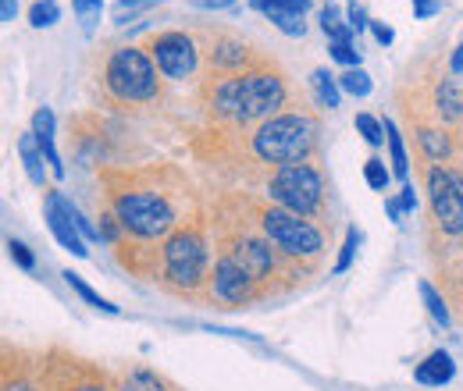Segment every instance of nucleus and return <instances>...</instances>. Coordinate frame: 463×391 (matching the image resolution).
<instances>
[{
  "label": "nucleus",
  "instance_id": "f257e3e1",
  "mask_svg": "<svg viewBox=\"0 0 463 391\" xmlns=\"http://www.w3.org/2000/svg\"><path fill=\"white\" fill-rule=\"evenodd\" d=\"M282 104H286V82L279 71L268 68L229 75L211 89V111L235 125H253V121L264 125Z\"/></svg>",
  "mask_w": 463,
  "mask_h": 391
},
{
  "label": "nucleus",
  "instance_id": "f03ea898",
  "mask_svg": "<svg viewBox=\"0 0 463 391\" xmlns=\"http://www.w3.org/2000/svg\"><path fill=\"white\" fill-rule=\"evenodd\" d=\"M250 146L264 164H303L317 150V125L307 114H275L253 132Z\"/></svg>",
  "mask_w": 463,
  "mask_h": 391
},
{
  "label": "nucleus",
  "instance_id": "7ed1b4c3",
  "mask_svg": "<svg viewBox=\"0 0 463 391\" xmlns=\"http://www.w3.org/2000/svg\"><path fill=\"white\" fill-rule=\"evenodd\" d=\"M111 207L121 228L132 238L154 242V238H168L175 231V207L168 203L165 192L154 189H115L111 192Z\"/></svg>",
  "mask_w": 463,
  "mask_h": 391
},
{
  "label": "nucleus",
  "instance_id": "20e7f679",
  "mask_svg": "<svg viewBox=\"0 0 463 391\" xmlns=\"http://www.w3.org/2000/svg\"><path fill=\"white\" fill-rule=\"evenodd\" d=\"M207 238L200 228H178L161 249V281L175 292H196L207 281Z\"/></svg>",
  "mask_w": 463,
  "mask_h": 391
},
{
  "label": "nucleus",
  "instance_id": "39448f33",
  "mask_svg": "<svg viewBox=\"0 0 463 391\" xmlns=\"http://www.w3.org/2000/svg\"><path fill=\"white\" fill-rule=\"evenodd\" d=\"M104 86L121 104H146V100H154L161 93L157 64H154V57L143 54L139 47H118L115 54L108 57Z\"/></svg>",
  "mask_w": 463,
  "mask_h": 391
},
{
  "label": "nucleus",
  "instance_id": "423d86ee",
  "mask_svg": "<svg viewBox=\"0 0 463 391\" xmlns=\"http://www.w3.org/2000/svg\"><path fill=\"white\" fill-rule=\"evenodd\" d=\"M268 196L275 207L299 214V218H314L325 207V178L314 164H286L268 178Z\"/></svg>",
  "mask_w": 463,
  "mask_h": 391
},
{
  "label": "nucleus",
  "instance_id": "0eeeda50",
  "mask_svg": "<svg viewBox=\"0 0 463 391\" xmlns=\"http://www.w3.org/2000/svg\"><path fill=\"white\" fill-rule=\"evenodd\" d=\"M260 231L286 256H317L321 246H325V238H321V231L314 224L307 221V218H299V214L282 210V207L260 210Z\"/></svg>",
  "mask_w": 463,
  "mask_h": 391
},
{
  "label": "nucleus",
  "instance_id": "6e6552de",
  "mask_svg": "<svg viewBox=\"0 0 463 391\" xmlns=\"http://www.w3.org/2000/svg\"><path fill=\"white\" fill-rule=\"evenodd\" d=\"M428 196H431V210L435 221L446 235H460L463 231V174L446 168H431L428 174Z\"/></svg>",
  "mask_w": 463,
  "mask_h": 391
},
{
  "label": "nucleus",
  "instance_id": "1a4fd4ad",
  "mask_svg": "<svg viewBox=\"0 0 463 391\" xmlns=\"http://www.w3.org/2000/svg\"><path fill=\"white\" fill-rule=\"evenodd\" d=\"M150 57H154L157 71L165 79H172V82L193 79V71H196V43L185 33H161V36H154Z\"/></svg>",
  "mask_w": 463,
  "mask_h": 391
},
{
  "label": "nucleus",
  "instance_id": "9d476101",
  "mask_svg": "<svg viewBox=\"0 0 463 391\" xmlns=\"http://www.w3.org/2000/svg\"><path fill=\"white\" fill-rule=\"evenodd\" d=\"M211 295L222 303V306H246L253 295H257V281L250 278L229 253L222 249L218 264H214V275H211Z\"/></svg>",
  "mask_w": 463,
  "mask_h": 391
},
{
  "label": "nucleus",
  "instance_id": "9b49d317",
  "mask_svg": "<svg viewBox=\"0 0 463 391\" xmlns=\"http://www.w3.org/2000/svg\"><path fill=\"white\" fill-rule=\"evenodd\" d=\"M225 253H229L232 260H235L250 278L257 281V284L275 275V253H271V242H268V238L239 235V238H232Z\"/></svg>",
  "mask_w": 463,
  "mask_h": 391
},
{
  "label": "nucleus",
  "instance_id": "f8f14e48",
  "mask_svg": "<svg viewBox=\"0 0 463 391\" xmlns=\"http://www.w3.org/2000/svg\"><path fill=\"white\" fill-rule=\"evenodd\" d=\"M253 11H260L279 33L286 36H303L307 33V11H310V0H250Z\"/></svg>",
  "mask_w": 463,
  "mask_h": 391
},
{
  "label": "nucleus",
  "instance_id": "ddd939ff",
  "mask_svg": "<svg viewBox=\"0 0 463 391\" xmlns=\"http://www.w3.org/2000/svg\"><path fill=\"white\" fill-rule=\"evenodd\" d=\"M64 192H47V224H51V235L58 238L61 246L71 253V256H90V249H86V238H82V231H79V224L68 218V210H64Z\"/></svg>",
  "mask_w": 463,
  "mask_h": 391
},
{
  "label": "nucleus",
  "instance_id": "4468645a",
  "mask_svg": "<svg viewBox=\"0 0 463 391\" xmlns=\"http://www.w3.org/2000/svg\"><path fill=\"white\" fill-rule=\"evenodd\" d=\"M453 374H457V363H453V356L449 352H442V349H435L417 370H413V377L420 381V385H431V388H442V385H449L453 381Z\"/></svg>",
  "mask_w": 463,
  "mask_h": 391
},
{
  "label": "nucleus",
  "instance_id": "2eb2a0df",
  "mask_svg": "<svg viewBox=\"0 0 463 391\" xmlns=\"http://www.w3.org/2000/svg\"><path fill=\"white\" fill-rule=\"evenodd\" d=\"M33 132H36L43 154H47L51 174H54V178H64V164H61L58 146H54V114H51V107H36V114H33Z\"/></svg>",
  "mask_w": 463,
  "mask_h": 391
},
{
  "label": "nucleus",
  "instance_id": "dca6fc26",
  "mask_svg": "<svg viewBox=\"0 0 463 391\" xmlns=\"http://www.w3.org/2000/svg\"><path fill=\"white\" fill-rule=\"evenodd\" d=\"M18 154H22V164H25L29 182H33V185H43V182H47V168H43L47 154H43L36 132H22V135H18Z\"/></svg>",
  "mask_w": 463,
  "mask_h": 391
},
{
  "label": "nucleus",
  "instance_id": "f3484780",
  "mask_svg": "<svg viewBox=\"0 0 463 391\" xmlns=\"http://www.w3.org/2000/svg\"><path fill=\"white\" fill-rule=\"evenodd\" d=\"M246 61H250V51H246L239 40L222 36V40L211 47V64H214V71H239Z\"/></svg>",
  "mask_w": 463,
  "mask_h": 391
},
{
  "label": "nucleus",
  "instance_id": "a211bd4d",
  "mask_svg": "<svg viewBox=\"0 0 463 391\" xmlns=\"http://www.w3.org/2000/svg\"><path fill=\"white\" fill-rule=\"evenodd\" d=\"M435 111H439L442 121H460L463 117V93L457 89L453 79H442L435 86Z\"/></svg>",
  "mask_w": 463,
  "mask_h": 391
},
{
  "label": "nucleus",
  "instance_id": "6ab92c4d",
  "mask_svg": "<svg viewBox=\"0 0 463 391\" xmlns=\"http://www.w3.org/2000/svg\"><path fill=\"white\" fill-rule=\"evenodd\" d=\"M115 391H175V388L161 374H154V370H146V367H136V370H128V374L118 377Z\"/></svg>",
  "mask_w": 463,
  "mask_h": 391
},
{
  "label": "nucleus",
  "instance_id": "aec40b11",
  "mask_svg": "<svg viewBox=\"0 0 463 391\" xmlns=\"http://www.w3.org/2000/svg\"><path fill=\"white\" fill-rule=\"evenodd\" d=\"M310 86H314L321 107H328V111L339 107V93H343V89H339V75H332L328 68H314V71H310Z\"/></svg>",
  "mask_w": 463,
  "mask_h": 391
},
{
  "label": "nucleus",
  "instance_id": "412c9836",
  "mask_svg": "<svg viewBox=\"0 0 463 391\" xmlns=\"http://www.w3.org/2000/svg\"><path fill=\"white\" fill-rule=\"evenodd\" d=\"M321 29H325V36L332 43H353V29H349V22L343 18L339 4H325L321 7Z\"/></svg>",
  "mask_w": 463,
  "mask_h": 391
},
{
  "label": "nucleus",
  "instance_id": "4be33fe9",
  "mask_svg": "<svg viewBox=\"0 0 463 391\" xmlns=\"http://www.w3.org/2000/svg\"><path fill=\"white\" fill-rule=\"evenodd\" d=\"M385 125V143H389V157H392V174L406 182V174H410V161H406V146L403 139H400V128H396V121H382Z\"/></svg>",
  "mask_w": 463,
  "mask_h": 391
},
{
  "label": "nucleus",
  "instance_id": "5701e85b",
  "mask_svg": "<svg viewBox=\"0 0 463 391\" xmlns=\"http://www.w3.org/2000/svg\"><path fill=\"white\" fill-rule=\"evenodd\" d=\"M417 139H420V150H424L428 161H446L453 154V143H449V135L442 128H420Z\"/></svg>",
  "mask_w": 463,
  "mask_h": 391
},
{
  "label": "nucleus",
  "instance_id": "b1692460",
  "mask_svg": "<svg viewBox=\"0 0 463 391\" xmlns=\"http://www.w3.org/2000/svg\"><path fill=\"white\" fill-rule=\"evenodd\" d=\"M161 0H115V7H111V22L115 25H128V22H136L143 11H154Z\"/></svg>",
  "mask_w": 463,
  "mask_h": 391
},
{
  "label": "nucleus",
  "instance_id": "393cba45",
  "mask_svg": "<svg viewBox=\"0 0 463 391\" xmlns=\"http://www.w3.org/2000/svg\"><path fill=\"white\" fill-rule=\"evenodd\" d=\"M64 281H68V284H71V288H75V292H79V295H82L90 306H97V310H104V313H111V317H118V313H121L115 303H108L100 292H93V288H90V284H86L82 278H79L75 271H64Z\"/></svg>",
  "mask_w": 463,
  "mask_h": 391
},
{
  "label": "nucleus",
  "instance_id": "a878e982",
  "mask_svg": "<svg viewBox=\"0 0 463 391\" xmlns=\"http://www.w3.org/2000/svg\"><path fill=\"white\" fill-rule=\"evenodd\" d=\"M58 18H61L58 0H36L29 7V25L33 29H51V25H58Z\"/></svg>",
  "mask_w": 463,
  "mask_h": 391
},
{
  "label": "nucleus",
  "instance_id": "bb28decb",
  "mask_svg": "<svg viewBox=\"0 0 463 391\" xmlns=\"http://www.w3.org/2000/svg\"><path fill=\"white\" fill-rule=\"evenodd\" d=\"M371 75L364 71V68H346L343 75H339V89L343 93H349V97H367L371 93Z\"/></svg>",
  "mask_w": 463,
  "mask_h": 391
},
{
  "label": "nucleus",
  "instance_id": "cd10ccee",
  "mask_svg": "<svg viewBox=\"0 0 463 391\" xmlns=\"http://www.w3.org/2000/svg\"><path fill=\"white\" fill-rule=\"evenodd\" d=\"M420 299H424L428 313H431L442 328H449V306H446V299L435 292V284H431V281H420Z\"/></svg>",
  "mask_w": 463,
  "mask_h": 391
},
{
  "label": "nucleus",
  "instance_id": "c85d7f7f",
  "mask_svg": "<svg viewBox=\"0 0 463 391\" xmlns=\"http://www.w3.org/2000/svg\"><path fill=\"white\" fill-rule=\"evenodd\" d=\"M71 11L79 18L82 33H93L97 22H100V14H104V0H71Z\"/></svg>",
  "mask_w": 463,
  "mask_h": 391
},
{
  "label": "nucleus",
  "instance_id": "c756f323",
  "mask_svg": "<svg viewBox=\"0 0 463 391\" xmlns=\"http://www.w3.org/2000/svg\"><path fill=\"white\" fill-rule=\"evenodd\" d=\"M356 132H360L371 146H382V143H385V125H382L378 117H371V114H356Z\"/></svg>",
  "mask_w": 463,
  "mask_h": 391
},
{
  "label": "nucleus",
  "instance_id": "7c9ffc66",
  "mask_svg": "<svg viewBox=\"0 0 463 391\" xmlns=\"http://www.w3.org/2000/svg\"><path fill=\"white\" fill-rule=\"evenodd\" d=\"M364 178H367L371 189L385 192V189H389V168H385V161H382V157H371V161L364 164Z\"/></svg>",
  "mask_w": 463,
  "mask_h": 391
},
{
  "label": "nucleus",
  "instance_id": "2f4dec72",
  "mask_svg": "<svg viewBox=\"0 0 463 391\" xmlns=\"http://www.w3.org/2000/svg\"><path fill=\"white\" fill-rule=\"evenodd\" d=\"M356 246H360V231H356V228H349V231H346V242H343V253H339V260H335V275L349 271V264H353V253H356Z\"/></svg>",
  "mask_w": 463,
  "mask_h": 391
},
{
  "label": "nucleus",
  "instance_id": "473e14b6",
  "mask_svg": "<svg viewBox=\"0 0 463 391\" xmlns=\"http://www.w3.org/2000/svg\"><path fill=\"white\" fill-rule=\"evenodd\" d=\"M7 253H11V260H14L22 271H33V267H36V256L29 253V246H25V242H18V238H7Z\"/></svg>",
  "mask_w": 463,
  "mask_h": 391
},
{
  "label": "nucleus",
  "instance_id": "72a5a7b5",
  "mask_svg": "<svg viewBox=\"0 0 463 391\" xmlns=\"http://www.w3.org/2000/svg\"><path fill=\"white\" fill-rule=\"evenodd\" d=\"M332 61H339L346 68H360V51L353 43H332Z\"/></svg>",
  "mask_w": 463,
  "mask_h": 391
},
{
  "label": "nucleus",
  "instance_id": "f704fd0d",
  "mask_svg": "<svg viewBox=\"0 0 463 391\" xmlns=\"http://www.w3.org/2000/svg\"><path fill=\"white\" fill-rule=\"evenodd\" d=\"M346 22H349V29H353V33H364V29H371V18H367V11H364V7L356 4V0L349 4Z\"/></svg>",
  "mask_w": 463,
  "mask_h": 391
},
{
  "label": "nucleus",
  "instance_id": "c9c22d12",
  "mask_svg": "<svg viewBox=\"0 0 463 391\" xmlns=\"http://www.w3.org/2000/svg\"><path fill=\"white\" fill-rule=\"evenodd\" d=\"M439 11H442L439 0H413V14H417V18H431V14H439Z\"/></svg>",
  "mask_w": 463,
  "mask_h": 391
},
{
  "label": "nucleus",
  "instance_id": "e433bc0d",
  "mask_svg": "<svg viewBox=\"0 0 463 391\" xmlns=\"http://www.w3.org/2000/svg\"><path fill=\"white\" fill-rule=\"evenodd\" d=\"M371 33H374V40H378L382 47H389V43L396 40V33H392V29H389L385 22H371Z\"/></svg>",
  "mask_w": 463,
  "mask_h": 391
},
{
  "label": "nucleus",
  "instance_id": "4c0bfd02",
  "mask_svg": "<svg viewBox=\"0 0 463 391\" xmlns=\"http://www.w3.org/2000/svg\"><path fill=\"white\" fill-rule=\"evenodd\" d=\"M193 7H200V11H229L235 7V0H189Z\"/></svg>",
  "mask_w": 463,
  "mask_h": 391
},
{
  "label": "nucleus",
  "instance_id": "58836bf2",
  "mask_svg": "<svg viewBox=\"0 0 463 391\" xmlns=\"http://www.w3.org/2000/svg\"><path fill=\"white\" fill-rule=\"evenodd\" d=\"M385 210H389V218H392V221L396 224H403V203H400V200H385Z\"/></svg>",
  "mask_w": 463,
  "mask_h": 391
},
{
  "label": "nucleus",
  "instance_id": "ea45409f",
  "mask_svg": "<svg viewBox=\"0 0 463 391\" xmlns=\"http://www.w3.org/2000/svg\"><path fill=\"white\" fill-rule=\"evenodd\" d=\"M400 203H403V210H413V207H417V192H413L410 182H403V196H400Z\"/></svg>",
  "mask_w": 463,
  "mask_h": 391
},
{
  "label": "nucleus",
  "instance_id": "a19ab883",
  "mask_svg": "<svg viewBox=\"0 0 463 391\" xmlns=\"http://www.w3.org/2000/svg\"><path fill=\"white\" fill-rule=\"evenodd\" d=\"M14 14H18V4L14 0H0V18L4 22H14Z\"/></svg>",
  "mask_w": 463,
  "mask_h": 391
},
{
  "label": "nucleus",
  "instance_id": "79ce46f5",
  "mask_svg": "<svg viewBox=\"0 0 463 391\" xmlns=\"http://www.w3.org/2000/svg\"><path fill=\"white\" fill-rule=\"evenodd\" d=\"M449 68H453V75H460L463 79V43L453 51V57H449Z\"/></svg>",
  "mask_w": 463,
  "mask_h": 391
},
{
  "label": "nucleus",
  "instance_id": "37998d69",
  "mask_svg": "<svg viewBox=\"0 0 463 391\" xmlns=\"http://www.w3.org/2000/svg\"><path fill=\"white\" fill-rule=\"evenodd\" d=\"M75 391H108V388H104V385H79Z\"/></svg>",
  "mask_w": 463,
  "mask_h": 391
}]
</instances>
